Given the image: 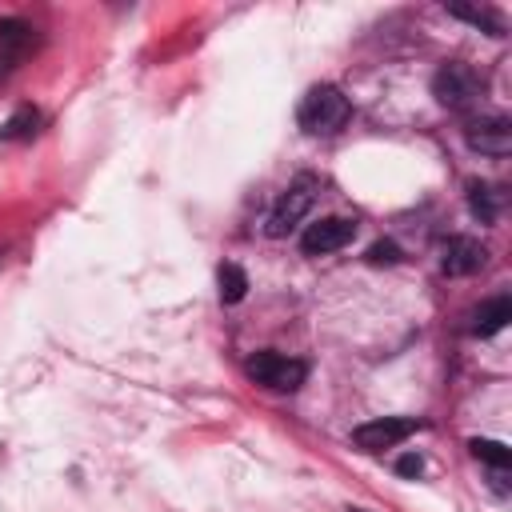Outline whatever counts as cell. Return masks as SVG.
Returning <instances> with one entry per match:
<instances>
[{
	"label": "cell",
	"instance_id": "1",
	"mask_svg": "<svg viewBox=\"0 0 512 512\" xmlns=\"http://www.w3.org/2000/svg\"><path fill=\"white\" fill-rule=\"evenodd\" d=\"M348 116H352V104L336 84L308 88V96L296 108V120H300V128L308 136H332V132H340L348 124Z\"/></svg>",
	"mask_w": 512,
	"mask_h": 512
},
{
	"label": "cell",
	"instance_id": "2",
	"mask_svg": "<svg viewBox=\"0 0 512 512\" xmlns=\"http://www.w3.org/2000/svg\"><path fill=\"white\" fill-rule=\"evenodd\" d=\"M244 372L260 384V388H268V392H296L304 380H308V364L304 360H292V356H280V352H252L248 356V364H244Z\"/></svg>",
	"mask_w": 512,
	"mask_h": 512
},
{
	"label": "cell",
	"instance_id": "3",
	"mask_svg": "<svg viewBox=\"0 0 512 512\" xmlns=\"http://www.w3.org/2000/svg\"><path fill=\"white\" fill-rule=\"evenodd\" d=\"M484 92V80L472 64H460V60H448L440 64V72L432 76V96L448 108H468L476 96Z\"/></svg>",
	"mask_w": 512,
	"mask_h": 512
},
{
	"label": "cell",
	"instance_id": "4",
	"mask_svg": "<svg viewBox=\"0 0 512 512\" xmlns=\"http://www.w3.org/2000/svg\"><path fill=\"white\" fill-rule=\"evenodd\" d=\"M316 192H320V180H316V176H300V180H292L288 192L276 200V208H272V216H268V236H284V232H292V228L308 216V208L316 204Z\"/></svg>",
	"mask_w": 512,
	"mask_h": 512
},
{
	"label": "cell",
	"instance_id": "5",
	"mask_svg": "<svg viewBox=\"0 0 512 512\" xmlns=\"http://www.w3.org/2000/svg\"><path fill=\"white\" fill-rule=\"evenodd\" d=\"M352 236H356V220H348V216H320L316 224L304 228L300 252L304 256H328V252L352 244Z\"/></svg>",
	"mask_w": 512,
	"mask_h": 512
},
{
	"label": "cell",
	"instance_id": "6",
	"mask_svg": "<svg viewBox=\"0 0 512 512\" xmlns=\"http://www.w3.org/2000/svg\"><path fill=\"white\" fill-rule=\"evenodd\" d=\"M416 428H420V424H416L412 416H380V420L360 424V428L352 432V444H356V448H364V452H384V448H392V444L408 440Z\"/></svg>",
	"mask_w": 512,
	"mask_h": 512
},
{
	"label": "cell",
	"instance_id": "7",
	"mask_svg": "<svg viewBox=\"0 0 512 512\" xmlns=\"http://www.w3.org/2000/svg\"><path fill=\"white\" fill-rule=\"evenodd\" d=\"M468 144L484 156H508L512 152V124L504 116H484L468 124Z\"/></svg>",
	"mask_w": 512,
	"mask_h": 512
},
{
	"label": "cell",
	"instance_id": "8",
	"mask_svg": "<svg viewBox=\"0 0 512 512\" xmlns=\"http://www.w3.org/2000/svg\"><path fill=\"white\" fill-rule=\"evenodd\" d=\"M484 260H488V252H484L480 240H472V236H452V240L444 244V256H440V272H444V276H472L476 268H484Z\"/></svg>",
	"mask_w": 512,
	"mask_h": 512
},
{
	"label": "cell",
	"instance_id": "9",
	"mask_svg": "<svg viewBox=\"0 0 512 512\" xmlns=\"http://www.w3.org/2000/svg\"><path fill=\"white\" fill-rule=\"evenodd\" d=\"M512 320V300L508 296H492L472 312V332L476 336H496L504 324Z\"/></svg>",
	"mask_w": 512,
	"mask_h": 512
},
{
	"label": "cell",
	"instance_id": "10",
	"mask_svg": "<svg viewBox=\"0 0 512 512\" xmlns=\"http://www.w3.org/2000/svg\"><path fill=\"white\" fill-rule=\"evenodd\" d=\"M216 284H220V300H224V304H240L244 292H248V276H244L240 264H220Z\"/></svg>",
	"mask_w": 512,
	"mask_h": 512
},
{
	"label": "cell",
	"instance_id": "11",
	"mask_svg": "<svg viewBox=\"0 0 512 512\" xmlns=\"http://www.w3.org/2000/svg\"><path fill=\"white\" fill-rule=\"evenodd\" d=\"M36 124H40V112L36 108H16L4 124H0V140H28L32 132H36Z\"/></svg>",
	"mask_w": 512,
	"mask_h": 512
},
{
	"label": "cell",
	"instance_id": "12",
	"mask_svg": "<svg viewBox=\"0 0 512 512\" xmlns=\"http://www.w3.org/2000/svg\"><path fill=\"white\" fill-rule=\"evenodd\" d=\"M472 456L484 460L488 468H508L512 464V448L500 440H472Z\"/></svg>",
	"mask_w": 512,
	"mask_h": 512
},
{
	"label": "cell",
	"instance_id": "13",
	"mask_svg": "<svg viewBox=\"0 0 512 512\" xmlns=\"http://www.w3.org/2000/svg\"><path fill=\"white\" fill-rule=\"evenodd\" d=\"M468 204H472V212H476L480 220H496V188L472 180V184H468Z\"/></svg>",
	"mask_w": 512,
	"mask_h": 512
},
{
	"label": "cell",
	"instance_id": "14",
	"mask_svg": "<svg viewBox=\"0 0 512 512\" xmlns=\"http://www.w3.org/2000/svg\"><path fill=\"white\" fill-rule=\"evenodd\" d=\"M448 12H452V16H460V20H468V24H484V28H488V36H504V20H500V16H492L488 8H464V4H452Z\"/></svg>",
	"mask_w": 512,
	"mask_h": 512
},
{
	"label": "cell",
	"instance_id": "15",
	"mask_svg": "<svg viewBox=\"0 0 512 512\" xmlns=\"http://www.w3.org/2000/svg\"><path fill=\"white\" fill-rule=\"evenodd\" d=\"M32 44V28L24 20H0V48H28Z\"/></svg>",
	"mask_w": 512,
	"mask_h": 512
},
{
	"label": "cell",
	"instance_id": "16",
	"mask_svg": "<svg viewBox=\"0 0 512 512\" xmlns=\"http://www.w3.org/2000/svg\"><path fill=\"white\" fill-rule=\"evenodd\" d=\"M396 260H400V248L392 240H376L368 248V264H396Z\"/></svg>",
	"mask_w": 512,
	"mask_h": 512
},
{
	"label": "cell",
	"instance_id": "17",
	"mask_svg": "<svg viewBox=\"0 0 512 512\" xmlns=\"http://www.w3.org/2000/svg\"><path fill=\"white\" fill-rule=\"evenodd\" d=\"M396 472H400V476H420V472H424V460H420L416 452H408V456H400Z\"/></svg>",
	"mask_w": 512,
	"mask_h": 512
},
{
	"label": "cell",
	"instance_id": "18",
	"mask_svg": "<svg viewBox=\"0 0 512 512\" xmlns=\"http://www.w3.org/2000/svg\"><path fill=\"white\" fill-rule=\"evenodd\" d=\"M0 72H4V56H0Z\"/></svg>",
	"mask_w": 512,
	"mask_h": 512
},
{
	"label": "cell",
	"instance_id": "19",
	"mask_svg": "<svg viewBox=\"0 0 512 512\" xmlns=\"http://www.w3.org/2000/svg\"><path fill=\"white\" fill-rule=\"evenodd\" d=\"M352 512H364V508H352Z\"/></svg>",
	"mask_w": 512,
	"mask_h": 512
}]
</instances>
